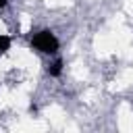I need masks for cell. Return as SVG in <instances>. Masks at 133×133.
Returning <instances> with one entry per match:
<instances>
[{
  "instance_id": "cell-4",
  "label": "cell",
  "mask_w": 133,
  "mask_h": 133,
  "mask_svg": "<svg viewBox=\"0 0 133 133\" xmlns=\"http://www.w3.org/2000/svg\"><path fill=\"white\" fill-rule=\"evenodd\" d=\"M6 6V0H0V8H4Z\"/></svg>"
},
{
  "instance_id": "cell-2",
  "label": "cell",
  "mask_w": 133,
  "mask_h": 133,
  "mask_svg": "<svg viewBox=\"0 0 133 133\" xmlns=\"http://www.w3.org/2000/svg\"><path fill=\"white\" fill-rule=\"evenodd\" d=\"M48 73H50V77H58V75L62 73V60H60V58H58V60H54V62L50 64Z\"/></svg>"
},
{
  "instance_id": "cell-3",
  "label": "cell",
  "mask_w": 133,
  "mask_h": 133,
  "mask_svg": "<svg viewBox=\"0 0 133 133\" xmlns=\"http://www.w3.org/2000/svg\"><path fill=\"white\" fill-rule=\"evenodd\" d=\"M10 48V37L8 35H0V52H6Z\"/></svg>"
},
{
  "instance_id": "cell-1",
  "label": "cell",
  "mask_w": 133,
  "mask_h": 133,
  "mask_svg": "<svg viewBox=\"0 0 133 133\" xmlns=\"http://www.w3.org/2000/svg\"><path fill=\"white\" fill-rule=\"evenodd\" d=\"M31 46H33L35 50L44 52V54H54V52L58 50V39H56V35H54L52 31L44 29V31H37V33L31 37Z\"/></svg>"
}]
</instances>
